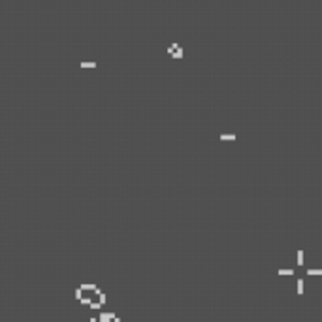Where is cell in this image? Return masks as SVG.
<instances>
[{"mask_svg":"<svg viewBox=\"0 0 322 322\" xmlns=\"http://www.w3.org/2000/svg\"><path fill=\"white\" fill-rule=\"evenodd\" d=\"M79 301H81V305H89L90 301H92V298L90 296H85V294H83L81 298H79Z\"/></svg>","mask_w":322,"mask_h":322,"instance_id":"52a82bcc","label":"cell"},{"mask_svg":"<svg viewBox=\"0 0 322 322\" xmlns=\"http://www.w3.org/2000/svg\"><path fill=\"white\" fill-rule=\"evenodd\" d=\"M89 307H90V309H94V311H100V309H102V305H100V303H96V301H90V303H89Z\"/></svg>","mask_w":322,"mask_h":322,"instance_id":"9c48e42d","label":"cell"},{"mask_svg":"<svg viewBox=\"0 0 322 322\" xmlns=\"http://www.w3.org/2000/svg\"><path fill=\"white\" fill-rule=\"evenodd\" d=\"M81 296H83V290L81 288H75V300H79Z\"/></svg>","mask_w":322,"mask_h":322,"instance_id":"30bf717a","label":"cell"},{"mask_svg":"<svg viewBox=\"0 0 322 322\" xmlns=\"http://www.w3.org/2000/svg\"><path fill=\"white\" fill-rule=\"evenodd\" d=\"M307 275H309V277H319V275H322V269L309 268V269H307Z\"/></svg>","mask_w":322,"mask_h":322,"instance_id":"277c9868","label":"cell"},{"mask_svg":"<svg viewBox=\"0 0 322 322\" xmlns=\"http://www.w3.org/2000/svg\"><path fill=\"white\" fill-rule=\"evenodd\" d=\"M106 301H107V296H106L104 292H100V294H98V303H100V305H104Z\"/></svg>","mask_w":322,"mask_h":322,"instance_id":"ba28073f","label":"cell"},{"mask_svg":"<svg viewBox=\"0 0 322 322\" xmlns=\"http://www.w3.org/2000/svg\"><path fill=\"white\" fill-rule=\"evenodd\" d=\"M296 262H298V266H303V249L298 250V254H296Z\"/></svg>","mask_w":322,"mask_h":322,"instance_id":"8992f818","label":"cell"},{"mask_svg":"<svg viewBox=\"0 0 322 322\" xmlns=\"http://www.w3.org/2000/svg\"><path fill=\"white\" fill-rule=\"evenodd\" d=\"M303 286H305V281H303V279H298V283H296V292H298V296H301V294H303Z\"/></svg>","mask_w":322,"mask_h":322,"instance_id":"3957f363","label":"cell"},{"mask_svg":"<svg viewBox=\"0 0 322 322\" xmlns=\"http://www.w3.org/2000/svg\"><path fill=\"white\" fill-rule=\"evenodd\" d=\"M89 322H98V320H96V316H92V319H89Z\"/></svg>","mask_w":322,"mask_h":322,"instance_id":"8fae6325","label":"cell"},{"mask_svg":"<svg viewBox=\"0 0 322 322\" xmlns=\"http://www.w3.org/2000/svg\"><path fill=\"white\" fill-rule=\"evenodd\" d=\"M277 273H279L281 277H284V275H294V269H290V268H281Z\"/></svg>","mask_w":322,"mask_h":322,"instance_id":"5b68a950","label":"cell"},{"mask_svg":"<svg viewBox=\"0 0 322 322\" xmlns=\"http://www.w3.org/2000/svg\"><path fill=\"white\" fill-rule=\"evenodd\" d=\"M79 288H81L83 292H92V290L96 288V284H92V283H83L81 286H79Z\"/></svg>","mask_w":322,"mask_h":322,"instance_id":"7a4b0ae2","label":"cell"},{"mask_svg":"<svg viewBox=\"0 0 322 322\" xmlns=\"http://www.w3.org/2000/svg\"><path fill=\"white\" fill-rule=\"evenodd\" d=\"M115 316L117 315H115L113 311H102L100 316H98V322H109V320H113Z\"/></svg>","mask_w":322,"mask_h":322,"instance_id":"6da1fadb","label":"cell"}]
</instances>
